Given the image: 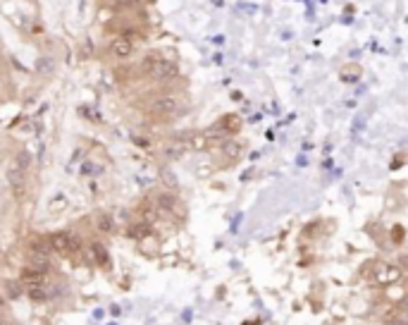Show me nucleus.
Instances as JSON below:
<instances>
[{
  "instance_id": "39448f33",
  "label": "nucleus",
  "mask_w": 408,
  "mask_h": 325,
  "mask_svg": "<svg viewBox=\"0 0 408 325\" xmlns=\"http://www.w3.org/2000/svg\"><path fill=\"white\" fill-rule=\"evenodd\" d=\"M132 50H134V43L127 39V36H122V34H119L117 39L110 43V53H112V57H117V60H124V57H129V55H132Z\"/></svg>"
},
{
  "instance_id": "7ed1b4c3",
  "label": "nucleus",
  "mask_w": 408,
  "mask_h": 325,
  "mask_svg": "<svg viewBox=\"0 0 408 325\" xmlns=\"http://www.w3.org/2000/svg\"><path fill=\"white\" fill-rule=\"evenodd\" d=\"M50 246H53V251L62 256H74L81 251V242L74 232H55L50 237Z\"/></svg>"
},
{
  "instance_id": "423d86ee",
  "label": "nucleus",
  "mask_w": 408,
  "mask_h": 325,
  "mask_svg": "<svg viewBox=\"0 0 408 325\" xmlns=\"http://www.w3.org/2000/svg\"><path fill=\"white\" fill-rule=\"evenodd\" d=\"M96 227L101 232H112V218L110 213H96Z\"/></svg>"
},
{
  "instance_id": "9d476101",
  "label": "nucleus",
  "mask_w": 408,
  "mask_h": 325,
  "mask_svg": "<svg viewBox=\"0 0 408 325\" xmlns=\"http://www.w3.org/2000/svg\"><path fill=\"white\" fill-rule=\"evenodd\" d=\"M5 294H8L10 299H17V297L22 294V285H19V282H12V280H10V282H5Z\"/></svg>"
},
{
  "instance_id": "1a4fd4ad",
  "label": "nucleus",
  "mask_w": 408,
  "mask_h": 325,
  "mask_svg": "<svg viewBox=\"0 0 408 325\" xmlns=\"http://www.w3.org/2000/svg\"><path fill=\"white\" fill-rule=\"evenodd\" d=\"M15 165L19 167V170H29L32 167V153H26V151H22V153H17V160H15Z\"/></svg>"
},
{
  "instance_id": "f8f14e48",
  "label": "nucleus",
  "mask_w": 408,
  "mask_h": 325,
  "mask_svg": "<svg viewBox=\"0 0 408 325\" xmlns=\"http://www.w3.org/2000/svg\"><path fill=\"white\" fill-rule=\"evenodd\" d=\"M139 0H117V8H134Z\"/></svg>"
},
{
  "instance_id": "6e6552de",
  "label": "nucleus",
  "mask_w": 408,
  "mask_h": 325,
  "mask_svg": "<svg viewBox=\"0 0 408 325\" xmlns=\"http://www.w3.org/2000/svg\"><path fill=\"white\" fill-rule=\"evenodd\" d=\"M91 254H93V258H96L98 265H108V251H105V246L93 244L91 246Z\"/></svg>"
},
{
  "instance_id": "f257e3e1",
  "label": "nucleus",
  "mask_w": 408,
  "mask_h": 325,
  "mask_svg": "<svg viewBox=\"0 0 408 325\" xmlns=\"http://www.w3.org/2000/svg\"><path fill=\"white\" fill-rule=\"evenodd\" d=\"M143 74H148L150 79L155 81H170L177 77V67L172 60H165L163 55H148L141 65Z\"/></svg>"
},
{
  "instance_id": "20e7f679",
  "label": "nucleus",
  "mask_w": 408,
  "mask_h": 325,
  "mask_svg": "<svg viewBox=\"0 0 408 325\" xmlns=\"http://www.w3.org/2000/svg\"><path fill=\"white\" fill-rule=\"evenodd\" d=\"M8 184H10V191L15 194L17 201H22V198L26 196V172H24V170H19L17 165L10 167Z\"/></svg>"
},
{
  "instance_id": "f03ea898",
  "label": "nucleus",
  "mask_w": 408,
  "mask_h": 325,
  "mask_svg": "<svg viewBox=\"0 0 408 325\" xmlns=\"http://www.w3.org/2000/svg\"><path fill=\"white\" fill-rule=\"evenodd\" d=\"M179 112V101L174 96H158L148 103V115L153 120H172Z\"/></svg>"
},
{
  "instance_id": "ddd939ff",
  "label": "nucleus",
  "mask_w": 408,
  "mask_h": 325,
  "mask_svg": "<svg viewBox=\"0 0 408 325\" xmlns=\"http://www.w3.org/2000/svg\"><path fill=\"white\" fill-rule=\"evenodd\" d=\"M401 239H403V227L396 225V227H394V242H401Z\"/></svg>"
},
{
  "instance_id": "0eeeda50",
  "label": "nucleus",
  "mask_w": 408,
  "mask_h": 325,
  "mask_svg": "<svg viewBox=\"0 0 408 325\" xmlns=\"http://www.w3.org/2000/svg\"><path fill=\"white\" fill-rule=\"evenodd\" d=\"M222 127H225V132H227V134H234L236 129L241 127V120L236 117V115H227V117L222 120Z\"/></svg>"
},
{
  "instance_id": "9b49d317",
  "label": "nucleus",
  "mask_w": 408,
  "mask_h": 325,
  "mask_svg": "<svg viewBox=\"0 0 408 325\" xmlns=\"http://www.w3.org/2000/svg\"><path fill=\"white\" fill-rule=\"evenodd\" d=\"M62 206H67V198L65 196H57L55 201H50V211H53V213H55L57 208H62Z\"/></svg>"
}]
</instances>
